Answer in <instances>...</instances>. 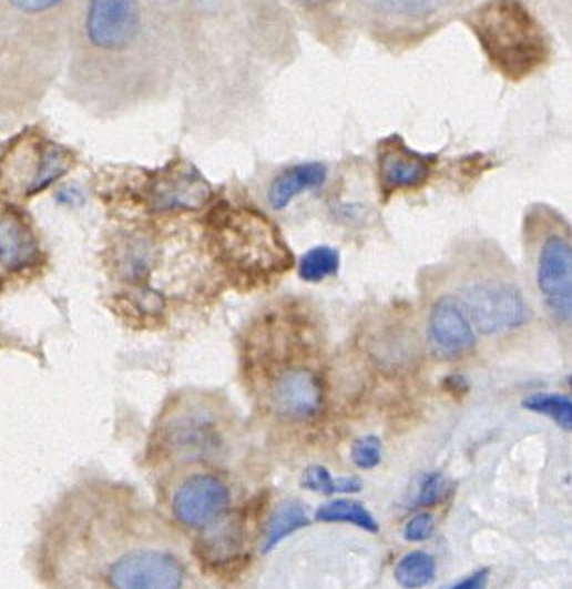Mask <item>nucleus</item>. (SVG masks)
Segmentation results:
<instances>
[{
  "mask_svg": "<svg viewBox=\"0 0 572 589\" xmlns=\"http://www.w3.org/2000/svg\"><path fill=\"white\" fill-rule=\"evenodd\" d=\"M535 286L555 325L569 326L572 317V245L569 231L544 232L535 248Z\"/></svg>",
  "mask_w": 572,
  "mask_h": 589,
  "instance_id": "6",
  "label": "nucleus"
},
{
  "mask_svg": "<svg viewBox=\"0 0 572 589\" xmlns=\"http://www.w3.org/2000/svg\"><path fill=\"white\" fill-rule=\"evenodd\" d=\"M326 182V167L319 162L298 163L278 174L269 185L267 201L276 212L286 210L304 191L319 190Z\"/></svg>",
  "mask_w": 572,
  "mask_h": 589,
  "instance_id": "15",
  "label": "nucleus"
},
{
  "mask_svg": "<svg viewBox=\"0 0 572 589\" xmlns=\"http://www.w3.org/2000/svg\"><path fill=\"white\" fill-rule=\"evenodd\" d=\"M308 514H306L303 502H298L295 499L284 500L270 514L269 521L265 525L259 549H262V552H269L289 534L297 532V530L308 527Z\"/></svg>",
  "mask_w": 572,
  "mask_h": 589,
  "instance_id": "16",
  "label": "nucleus"
},
{
  "mask_svg": "<svg viewBox=\"0 0 572 589\" xmlns=\"http://www.w3.org/2000/svg\"><path fill=\"white\" fill-rule=\"evenodd\" d=\"M472 326L483 336H502L519 331L530 319V306L515 282L499 276H480L463 287Z\"/></svg>",
  "mask_w": 572,
  "mask_h": 589,
  "instance_id": "5",
  "label": "nucleus"
},
{
  "mask_svg": "<svg viewBox=\"0 0 572 589\" xmlns=\"http://www.w3.org/2000/svg\"><path fill=\"white\" fill-rule=\"evenodd\" d=\"M157 445L178 460H201L221 447L219 416L206 399H182L157 427Z\"/></svg>",
  "mask_w": 572,
  "mask_h": 589,
  "instance_id": "4",
  "label": "nucleus"
},
{
  "mask_svg": "<svg viewBox=\"0 0 572 589\" xmlns=\"http://www.w3.org/2000/svg\"><path fill=\"white\" fill-rule=\"evenodd\" d=\"M428 345L441 359H456L471 353L477 332L466 306L454 295H441L433 303L427 325Z\"/></svg>",
  "mask_w": 572,
  "mask_h": 589,
  "instance_id": "12",
  "label": "nucleus"
},
{
  "mask_svg": "<svg viewBox=\"0 0 572 589\" xmlns=\"http://www.w3.org/2000/svg\"><path fill=\"white\" fill-rule=\"evenodd\" d=\"M432 167L427 158L406 149H389L384 152L378 163V179L384 193L410 191L427 184Z\"/></svg>",
  "mask_w": 572,
  "mask_h": 589,
  "instance_id": "14",
  "label": "nucleus"
},
{
  "mask_svg": "<svg viewBox=\"0 0 572 589\" xmlns=\"http://www.w3.org/2000/svg\"><path fill=\"white\" fill-rule=\"evenodd\" d=\"M341 267V254L330 245H319L309 248L303 254L298 262L297 271L300 281L308 284H319V282L336 276Z\"/></svg>",
  "mask_w": 572,
  "mask_h": 589,
  "instance_id": "17",
  "label": "nucleus"
},
{
  "mask_svg": "<svg viewBox=\"0 0 572 589\" xmlns=\"http://www.w3.org/2000/svg\"><path fill=\"white\" fill-rule=\"evenodd\" d=\"M45 264L34 223L18 204L0 199V292Z\"/></svg>",
  "mask_w": 572,
  "mask_h": 589,
  "instance_id": "7",
  "label": "nucleus"
},
{
  "mask_svg": "<svg viewBox=\"0 0 572 589\" xmlns=\"http://www.w3.org/2000/svg\"><path fill=\"white\" fill-rule=\"evenodd\" d=\"M193 2H195L201 10H214V8L219 4V0H193Z\"/></svg>",
  "mask_w": 572,
  "mask_h": 589,
  "instance_id": "27",
  "label": "nucleus"
},
{
  "mask_svg": "<svg viewBox=\"0 0 572 589\" xmlns=\"http://www.w3.org/2000/svg\"><path fill=\"white\" fill-rule=\"evenodd\" d=\"M212 185L190 163H174L146 180L141 203L152 214L191 212L212 201Z\"/></svg>",
  "mask_w": 572,
  "mask_h": 589,
  "instance_id": "10",
  "label": "nucleus"
},
{
  "mask_svg": "<svg viewBox=\"0 0 572 589\" xmlns=\"http://www.w3.org/2000/svg\"><path fill=\"white\" fill-rule=\"evenodd\" d=\"M436 575V561L427 552H410L399 561L395 569V578L402 588L417 589L432 582Z\"/></svg>",
  "mask_w": 572,
  "mask_h": 589,
  "instance_id": "21",
  "label": "nucleus"
},
{
  "mask_svg": "<svg viewBox=\"0 0 572 589\" xmlns=\"http://www.w3.org/2000/svg\"><path fill=\"white\" fill-rule=\"evenodd\" d=\"M354 466L359 469H375L381 461V441L376 436H364L353 445Z\"/></svg>",
  "mask_w": 572,
  "mask_h": 589,
  "instance_id": "22",
  "label": "nucleus"
},
{
  "mask_svg": "<svg viewBox=\"0 0 572 589\" xmlns=\"http://www.w3.org/2000/svg\"><path fill=\"white\" fill-rule=\"evenodd\" d=\"M156 2H160V4H171L174 0H156Z\"/></svg>",
  "mask_w": 572,
  "mask_h": 589,
  "instance_id": "28",
  "label": "nucleus"
},
{
  "mask_svg": "<svg viewBox=\"0 0 572 589\" xmlns=\"http://www.w3.org/2000/svg\"><path fill=\"white\" fill-rule=\"evenodd\" d=\"M489 569H480V571L472 572L471 577L456 583L449 589H486L488 588Z\"/></svg>",
  "mask_w": 572,
  "mask_h": 589,
  "instance_id": "26",
  "label": "nucleus"
},
{
  "mask_svg": "<svg viewBox=\"0 0 572 589\" xmlns=\"http://www.w3.org/2000/svg\"><path fill=\"white\" fill-rule=\"evenodd\" d=\"M445 491H447V483L439 473H430L422 478L419 495H417V505L433 506L438 505L439 500L443 499Z\"/></svg>",
  "mask_w": 572,
  "mask_h": 589,
  "instance_id": "23",
  "label": "nucleus"
},
{
  "mask_svg": "<svg viewBox=\"0 0 572 589\" xmlns=\"http://www.w3.org/2000/svg\"><path fill=\"white\" fill-rule=\"evenodd\" d=\"M267 403L273 414L286 422H311L325 403L319 373L309 365H280L267 384Z\"/></svg>",
  "mask_w": 572,
  "mask_h": 589,
  "instance_id": "9",
  "label": "nucleus"
},
{
  "mask_svg": "<svg viewBox=\"0 0 572 589\" xmlns=\"http://www.w3.org/2000/svg\"><path fill=\"white\" fill-rule=\"evenodd\" d=\"M231 508V489L212 473H195L174 489L173 514L182 525L208 530L223 521Z\"/></svg>",
  "mask_w": 572,
  "mask_h": 589,
  "instance_id": "11",
  "label": "nucleus"
},
{
  "mask_svg": "<svg viewBox=\"0 0 572 589\" xmlns=\"http://www.w3.org/2000/svg\"><path fill=\"white\" fill-rule=\"evenodd\" d=\"M433 532V517L430 514H419L413 517L405 528L406 539L410 541H425Z\"/></svg>",
  "mask_w": 572,
  "mask_h": 589,
  "instance_id": "24",
  "label": "nucleus"
},
{
  "mask_svg": "<svg viewBox=\"0 0 572 589\" xmlns=\"http://www.w3.org/2000/svg\"><path fill=\"white\" fill-rule=\"evenodd\" d=\"M206 221L210 251L237 286H270L295 265L280 229L254 206L221 203Z\"/></svg>",
  "mask_w": 572,
  "mask_h": 589,
  "instance_id": "1",
  "label": "nucleus"
},
{
  "mask_svg": "<svg viewBox=\"0 0 572 589\" xmlns=\"http://www.w3.org/2000/svg\"><path fill=\"white\" fill-rule=\"evenodd\" d=\"M300 486L315 494L334 495V494H358L364 488V484L358 477L334 478L330 471L323 466H309L303 473Z\"/></svg>",
  "mask_w": 572,
  "mask_h": 589,
  "instance_id": "20",
  "label": "nucleus"
},
{
  "mask_svg": "<svg viewBox=\"0 0 572 589\" xmlns=\"http://www.w3.org/2000/svg\"><path fill=\"white\" fill-rule=\"evenodd\" d=\"M102 583L108 589H180L184 566L165 550L129 549L102 566Z\"/></svg>",
  "mask_w": 572,
  "mask_h": 589,
  "instance_id": "8",
  "label": "nucleus"
},
{
  "mask_svg": "<svg viewBox=\"0 0 572 589\" xmlns=\"http://www.w3.org/2000/svg\"><path fill=\"white\" fill-rule=\"evenodd\" d=\"M317 521L325 522H350L356 527L364 528L367 532H378L375 517L358 500L336 499L320 506L315 514Z\"/></svg>",
  "mask_w": 572,
  "mask_h": 589,
  "instance_id": "18",
  "label": "nucleus"
},
{
  "mask_svg": "<svg viewBox=\"0 0 572 589\" xmlns=\"http://www.w3.org/2000/svg\"><path fill=\"white\" fill-rule=\"evenodd\" d=\"M76 158L65 146L43 135L23 134L0 156V195L27 203L74 167Z\"/></svg>",
  "mask_w": 572,
  "mask_h": 589,
  "instance_id": "3",
  "label": "nucleus"
},
{
  "mask_svg": "<svg viewBox=\"0 0 572 589\" xmlns=\"http://www.w3.org/2000/svg\"><path fill=\"white\" fill-rule=\"evenodd\" d=\"M469 23L489 62L511 82L532 77L549 60L544 30L517 0H491Z\"/></svg>",
  "mask_w": 572,
  "mask_h": 589,
  "instance_id": "2",
  "label": "nucleus"
},
{
  "mask_svg": "<svg viewBox=\"0 0 572 589\" xmlns=\"http://www.w3.org/2000/svg\"><path fill=\"white\" fill-rule=\"evenodd\" d=\"M140 0H90L88 38L102 51H121L140 30Z\"/></svg>",
  "mask_w": 572,
  "mask_h": 589,
  "instance_id": "13",
  "label": "nucleus"
},
{
  "mask_svg": "<svg viewBox=\"0 0 572 589\" xmlns=\"http://www.w3.org/2000/svg\"><path fill=\"white\" fill-rule=\"evenodd\" d=\"M10 2L21 12L41 13L58 7L62 0H10Z\"/></svg>",
  "mask_w": 572,
  "mask_h": 589,
  "instance_id": "25",
  "label": "nucleus"
},
{
  "mask_svg": "<svg viewBox=\"0 0 572 589\" xmlns=\"http://www.w3.org/2000/svg\"><path fill=\"white\" fill-rule=\"evenodd\" d=\"M524 410L549 417L558 427L569 433L572 428V403L563 393H533L522 400Z\"/></svg>",
  "mask_w": 572,
  "mask_h": 589,
  "instance_id": "19",
  "label": "nucleus"
}]
</instances>
